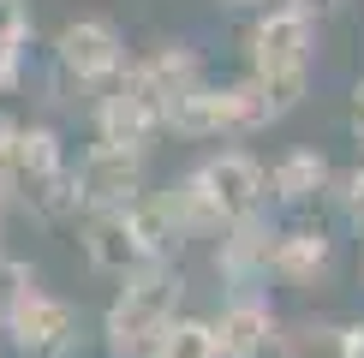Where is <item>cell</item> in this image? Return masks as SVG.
<instances>
[{
    "mask_svg": "<svg viewBox=\"0 0 364 358\" xmlns=\"http://www.w3.org/2000/svg\"><path fill=\"white\" fill-rule=\"evenodd\" d=\"M281 358H364V322H281Z\"/></svg>",
    "mask_w": 364,
    "mask_h": 358,
    "instance_id": "cell-12",
    "label": "cell"
},
{
    "mask_svg": "<svg viewBox=\"0 0 364 358\" xmlns=\"http://www.w3.org/2000/svg\"><path fill=\"white\" fill-rule=\"evenodd\" d=\"M191 173L203 179V191L221 203V215H227V221L263 215V203H269V168L251 156V149H215V156L197 161Z\"/></svg>",
    "mask_w": 364,
    "mask_h": 358,
    "instance_id": "cell-4",
    "label": "cell"
},
{
    "mask_svg": "<svg viewBox=\"0 0 364 358\" xmlns=\"http://www.w3.org/2000/svg\"><path fill=\"white\" fill-rule=\"evenodd\" d=\"M156 215H161V227L173 233V245L179 239H221L227 233V215H221V203L203 191V179L186 173V179H173L168 191H156Z\"/></svg>",
    "mask_w": 364,
    "mask_h": 358,
    "instance_id": "cell-10",
    "label": "cell"
},
{
    "mask_svg": "<svg viewBox=\"0 0 364 358\" xmlns=\"http://www.w3.org/2000/svg\"><path fill=\"white\" fill-rule=\"evenodd\" d=\"M0 328H6L12 340L30 352V358H60L78 340V310L66 305V298H54V293H42L36 281L12 298V310L0 317Z\"/></svg>",
    "mask_w": 364,
    "mask_h": 358,
    "instance_id": "cell-3",
    "label": "cell"
},
{
    "mask_svg": "<svg viewBox=\"0 0 364 358\" xmlns=\"http://www.w3.org/2000/svg\"><path fill=\"white\" fill-rule=\"evenodd\" d=\"M24 6H18V0H0V42H12V48H18V42H24Z\"/></svg>",
    "mask_w": 364,
    "mask_h": 358,
    "instance_id": "cell-20",
    "label": "cell"
},
{
    "mask_svg": "<svg viewBox=\"0 0 364 358\" xmlns=\"http://www.w3.org/2000/svg\"><path fill=\"white\" fill-rule=\"evenodd\" d=\"M179 293H186V281H179L173 257H149L126 275V287L119 298L108 305V317H102V335H108V358H149L161 340V328L173 322V305Z\"/></svg>",
    "mask_w": 364,
    "mask_h": 358,
    "instance_id": "cell-1",
    "label": "cell"
},
{
    "mask_svg": "<svg viewBox=\"0 0 364 358\" xmlns=\"http://www.w3.org/2000/svg\"><path fill=\"white\" fill-rule=\"evenodd\" d=\"M215 6H227V12H269V0H215Z\"/></svg>",
    "mask_w": 364,
    "mask_h": 358,
    "instance_id": "cell-22",
    "label": "cell"
},
{
    "mask_svg": "<svg viewBox=\"0 0 364 358\" xmlns=\"http://www.w3.org/2000/svg\"><path fill=\"white\" fill-rule=\"evenodd\" d=\"M221 340V358H269L281 352V317L263 293H233L221 305V317L209 322Z\"/></svg>",
    "mask_w": 364,
    "mask_h": 358,
    "instance_id": "cell-6",
    "label": "cell"
},
{
    "mask_svg": "<svg viewBox=\"0 0 364 358\" xmlns=\"http://www.w3.org/2000/svg\"><path fill=\"white\" fill-rule=\"evenodd\" d=\"M275 221L269 215H245V221H227L221 233V251H215V268L233 293H257L269 281V257H275Z\"/></svg>",
    "mask_w": 364,
    "mask_h": 358,
    "instance_id": "cell-7",
    "label": "cell"
},
{
    "mask_svg": "<svg viewBox=\"0 0 364 358\" xmlns=\"http://www.w3.org/2000/svg\"><path fill=\"white\" fill-rule=\"evenodd\" d=\"M275 6H287V12H299V18H311V24H316L323 12H335L341 0H275Z\"/></svg>",
    "mask_w": 364,
    "mask_h": 358,
    "instance_id": "cell-21",
    "label": "cell"
},
{
    "mask_svg": "<svg viewBox=\"0 0 364 358\" xmlns=\"http://www.w3.org/2000/svg\"><path fill=\"white\" fill-rule=\"evenodd\" d=\"M328 191H335V197H341V209H346V215H353L358 227H364V161H358L353 173H341Z\"/></svg>",
    "mask_w": 364,
    "mask_h": 358,
    "instance_id": "cell-18",
    "label": "cell"
},
{
    "mask_svg": "<svg viewBox=\"0 0 364 358\" xmlns=\"http://www.w3.org/2000/svg\"><path fill=\"white\" fill-rule=\"evenodd\" d=\"M311 48H316V24L287 6H269L245 30L251 78H311Z\"/></svg>",
    "mask_w": 364,
    "mask_h": 358,
    "instance_id": "cell-2",
    "label": "cell"
},
{
    "mask_svg": "<svg viewBox=\"0 0 364 358\" xmlns=\"http://www.w3.org/2000/svg\"><path fill=\"white\" fill-rule=\"evenodd\" d=\"M161 131H179V138H227L221 84H197L186 96H173L168 108H161Z\"/></svg>",
    "mask_w": 364,
    "mask_h": 358,
    "instance_id": "cell-15",
    "label": "cell"
},
{
    "mask_svg": "<svg viewBox=\"0 0 364 358\" xmlns=\"http://www.w3.org/2000/svg\"><path fill=\"white\" fill-rule=\"evenodd\" d=\"M358 233H364V227H358ZM358 275H364V251H358Z\"/></svg>",
    "mask_w": 364,
    "mask_h": 358,
    "instance_id": "cell-23",
    "label": "cell"
},
{
    "mask_svg": "<svg viewBox=\"0 0 364 358\" xmlns=\"http://www.w3.org/2000/svg\"><path fill=\"white\" fill-rule=\"evenodd\" d=\"M149 358H221V340H215V328L203 317H173L161 328V340H156Z\"/></svg>",
    "mask_w": 364,
    "mask_h": 358,
    "instance_id": "cell-16",
    "label": "cell"
},
{
    "mask_svg": "<svg viewBox=\"0 0 364 358\" xmlns=\"http://www.w3.org/2000/svg\"><path fill=\"white\" fill-rule=\"evenodd\" d=\"M18 168L30 179H60V143L48 138V131H24L18 138Z\"/></svg>",
    "mask_w": 364,
    "mask_h": 358,
    "instance_id": "cell-17",
    "label": "cell"
},
{
    "mask_svg": "<svg viewBox=\"0 0 364 358\" xmlns=\"http://www.w3.org/2000/svg\"><path fill=\"white\" fill-rule=\"evenodd\" d=\"M328 268H335V239L323 227H281L275 233L269 275H275L281 287H323Z\"/></svg>",
    "mask_w": 364,
    "mask_h": 358,
    "instance_id": "cell-11",
    "label": "cell"
},
{
    "mask_svg": "<svg viewBox=\"0 0 364 358\" xmlns=\"http://www.w3.org/2000/svg\"><path fill=\"white\" fill-rule=\"evenodd\" d=\"M54 60H60V72H66V78L102 84V78H114V72L126 66V36H119L108 18H78V24L60 30Z\"/></svg>",
    "mask_w": 364,
    "mask_h": 358,
    "instance_id": "cell-5",
    "label": "cell"
},
{
    "mask_svg": "<svg viewBox=\"0 0 364 358\" xmlns=\"http://www.w3.org/2000/svg\"><path fill=\"white\" fill-rule=\"evenodd\" d=\"M96 131H102V143H119V149H149V138L161 131V102L144 90V78L126 66V84L114 90V96H102V108H96Z\"/></svg>",
    "mask_w": 364,
    "mask_h": 358,
    "instance_id": "cell-9",
    "label": "cell"
},
{
    "mask_svg": "<svg viewBox=\"0 0 364 358\" xmlns=\"http://www.w3.org/2000/svg\"><path fill=\"white\" fill-rule=\"evenodd\" d=\"M132 72L144 78V90L161 102V108H168L173 96H186V90L203 84V60H197L186 42H161V48H156V54H144Z\"/></svg>",
    "mask_w": 364,
    "mask_h": 358,
    "instance_id": "cell-14",
    "label": "cell"
},
{
    "mask_svg": "<svg viewBox=\"0 0 364 358\" xmlns=\"http://www.w3.org/2000/svg\"><path fill=\"white\" fill-rule=\"evenodd\" d=\"M328 185H335V168H328L323 149H287L275 168H269V197H281V203H293V209L316 203Z\"/></svg>",
    "mask_w": 364,
    "mask_h": 358,
    "instance_id": "cell-13",
    "label": "cell"
},
{
    "mask_svg": "<svg viewBox=\"0 0 364 358\" xmlns=\"http://www.w3.org/2000/svg\"><path fill=\"white\" fill-rule=\"evenodd\" d=\"M144 191V156L119 143H96L78 168V197L90 209H132Z\"/></svg>",
    "mask_w": 364,
    "mask_h": 358,
    "instance_id": "cell-8",
    "label": "cell"
},
{
    "mask_svg": "<svg viewBox=\"0 0 364 358\" xmlns=\"http://www.w3.org/2000/svg\"><path fill=\"white\" fill-rule=\"evenodd\" d=\"M24 287H30V268H24V263H6V257H0V317L12 310V298H18Z\"/></svg>",
    "mask_w": 364,
    "mask_h": 358,
    "instance_id": "cell-19",
    "label": "cell"
}]
</instances>
